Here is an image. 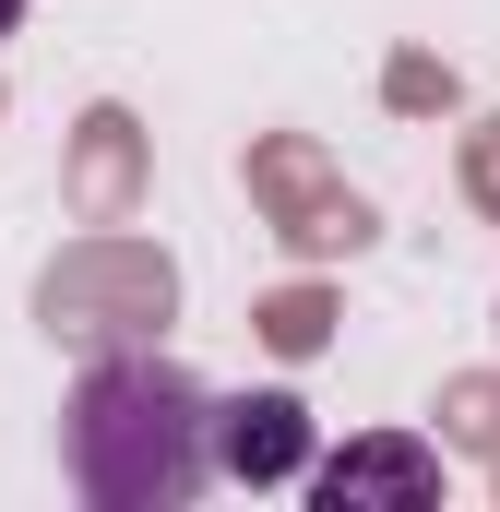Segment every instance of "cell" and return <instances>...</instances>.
I'll use <instances>...</instances> for the list:
<instances>
[{
	"instance_id": "cell-1",
	"label": "cell",
	"mask_w": 500,
	"mask_h": 512,
	"mask_svg": "<svg viewBox=\"0 0 500 512\" xmlns=\"http://www.w3.org/2000/svg\"><path fill=\"white\" fill-rule=\"evenodd\" d=\"M60 465L96 512H179L215 477V393L179 358H96L60 417Z\"/></svg>"
},
{
	"instance_id": "cell-2",
	"label": "cell",
	"mask_w": 500,
	"mask_h": 512,
	"mask_svg": "<svg viewBox=\"0 0 500 512\" xmlns=\"http://www.w3.org/2000/svg\"><path fill=\"white\" fill-rule=\"evenodd\" d=\"M310 501H322V512H429V501H441V453H429V441H405V429L346 441V453L310 477Z\"/></svg>"
},
{
	"instance_id": "cell-4",
	"label": "cell",
	"mask_w": 500,
	"mask_h": 512,
	"mask_svg": "<svg viewBox=\"0 0 500 512\" xmlns=\"http://www.w3.org/2000/svg\"><path fill=\"white\" fill-rule=\"evenodd\" d=\"M12 24H24V0H0V48H12Z\"/></svg>"
},
{
	"instance_id": "cell-3",
	"label": "cell",
	"mask_w": 500,
	"mask_h": 512,
	"mask_svg": "<svg viewBox=\"0 0 500 512\" xmlns=\"http://www.w3.org/2000/svg\"><path fill=\"white\" fill-rule=\"evenodd\" d=\"M215 465L250 477V489L298 477V465H310V405H298V393H239V405H215Z\"/></svg>"
}]
</instances>
